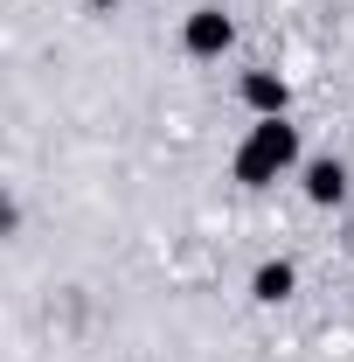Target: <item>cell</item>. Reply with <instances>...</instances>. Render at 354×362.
<instances>
[{"label": "cell", "mask_w": 354, "mask_h": 362, "mask_svg": "<svg viewBox=\"0 0 354 362\" xmlns=\"http://www.w3.org/2000/svg\"><path fill=\"white\" fill-rule=\"evenodd\" d=\"M229 168H236L243 188H271L285 168H299V126H292V119H257V126L243 133V146H236Z\"/></svg>", "instance_id": "6da1fadb"}, {"label": "cell", "mask_w": 354, "mask_h": 362, "mask_svg": "<svg viewBox=\"0 0 354 362\" xmlns=\"http://www.w3.org/2000/svg\"><path fill=\"white\" fill-rule=\"evenodd\" d=\"M229 42H236V21H229L222 7H195V14L181 21V49H188V56H222Z\"/></svg>", "instance_id": "7a4b0ae2"}, {"label": "cell", "mask_w": 354, "mask_h": 362, "mask_svg": "<svg viewBox=\"0 0 354 362\" xmlns=\"http://www.w3.org/2000/svg\"><path fill=\"white\" fill-rule=\"evenodd\" d=\"M243 105L257 112V119H285V105H292V84L278 77V70H243Z\"/></svg>", "instance_id": "3957f363"}, {"label": "cell", "mask_w": 354, "mask_h": 362, "mask_svg": "<svg viewBox=\"0 0 354 362\" xmlns=\"http://www.w3.org/2000/svg\"><path fill=\"white\" fill-rule=\"evenodd\" d=\"M299 293V265L292 258H264V265L250 272V300L257 307H278V300H292Z\"/></svg>", "instance_id": "277c9868"}, {"label": "cell", "mask_w": 354, "mask_h": 362, "mask_svg": "<svg viewBox=\"0 0 354 362\" xmlns=\"http://www.w3.org/2000/svg\"><path fill=\"white\" fill-rule=\"evenodd\" d=\"M348 195V168L341 160H306V202L312 209H334Z\"/></svg>", "instance_id": "5b68a950"}]
</instances>
